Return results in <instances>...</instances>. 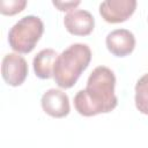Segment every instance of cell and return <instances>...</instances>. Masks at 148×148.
Segmentation results:
<instances>
[{"label": "cell", "mask_w": 148, "mask_h": 148, "mask_svg": "<svg viewBox=\"0 0 148 148\" xmlns=\"http://www.w3.org/2000/svg\"><path fill=\"white\" fill-rule=\"evenodd\" d=\"M135 0H106L99 5V15L108 23H121L127 21L135 12Z\"/></svg>", "instance_id": "5b68a950"}, {"label": "cell", "mask_w": 148, "mask_h": 148, "mask_svg": "<svg viewBox=\"0 0 148 148\" xmlns=\"http://www.w3.org/2000/svg\"><path fill=\"white\" fill-rule=\"evenodd\" d=\"M114 87L113 71L105 66L96 67L87 80L86 89L79 90L74 96L75 110L83 117L111 112L118 104Z\"/></svg>", "instance_id": "6da1fadb"}, {"label": "cell", "mask_w": 148, "mask_h": 148, "mask_svg": "<svg viewBox=\"0 0 148 148\" xmlns=\"http://www.w3.org/2000/svg\"><path fill=\"white\" fill-rule=\"evenodd\" d=\"M27 60L18 53H7L1 62V76L10 87L21 86L28 76Z\"/></svg>", "instance_id": "277c9868"}, {"label": "cell", "mask_w": 148, "mask_h": 148, "mask_svg": "<svg viewBox=\"0 0 148 148\" xmlns=\"http://www.w3.org/2000/svg\"><path fill=\"white\" fill-rule=\"evenodd\" d=\"M58 56L59 54L53 49H44L39 51L32 60L35 75L42 80L53 77V68Z\"/></svg>", "instance_id": "9c48e42d"}, {"label": "cell", "mask_w": 148, "mask_h": 148, "mask_svg": "<svg viewBox=\"0 0 148 148\" xmlns=\"http://www.w3.org/2000/svg\"><path fill=\"white\" fill-rule=\"evenodd\" d=\"M91 50L87 44L75 43L64 50L57 58L53 68V79L62 89L72 88L89 66Z\"/></svg>", "instance_id": "7a4b0ae2"}, {"label": "cell", "mask_w": 148, "mask_h": 148, "mask_svg": "<svg viewBox=\"0 0 148 148\" xmlns=\"http://www.w3.org/2000/svg\"><path fill=\"white\" fill-rule=\"evenodd\" d=\"M106 49L114 57H126L131 54L135 47V37L127 29H116L106 35Z\"/></svg>", "instance_id": "52a82bcc"}, {"label": "cell", "mask_w": 148, "mask_h": 148, "mask_svg": "<svg viewBox=\"0 0 148 148\" xmlns=\"http://www.w3.org/2000/svg\"><path fill=\"white\" fill-rule=\"evenodd\" d=\"M134 102L138 111L148 116V73L136 81Z\"/></svg>", "instance_id": "30bf717a"}, {"label": "cell", "mask_w": 148, "mask_h": 148, "mask_svg": "<svg viewBox=\"0 0 148 148\" xmlns=\"http://www.w3.org/2000/svg\"><path fill=\"white\" fill-rule=\"evenodd\" d=\"M66 30L74 36H88L95 28V18L88 10L75 9L64 17Z\"/></svg>", "instance_id": "ba28073f"}, {"label": "cell", "mask_w": 148, "mask_h": 148, "mask_svg": "<svg viewBox=\"0 0 148 148\" xmlns=\"http://www.w3.org/2000/svg\"><path fill=\"white\" fill-rule=\"evenodd\" d=\"M40 105L43 111L53 118H64L71 111L69 98L67 94L56 88H51L43 94L40 98Z\"/></svg>", "instance_id": "8992f818"}, {"label": "cell", "mask_w": 148, "mask_h": 148, "mask_svg": "<svg viewBox=\"0 0 148 148\" xmlns=\"http://www.w3.org/2000/svg\"><path fill=\"white\" fill-rule=\"evenodd\" d=\"M44 32V23L40 17L28 15L18 20L8 32V44L18 54L30 53Z\"/></svg>", "instance_id": "3957f363"}, {"label": "cell", "mask_w": 148, "mask_h": 148, "mask_svg": "<svg viewBox=\"0 0 148 148\" xmlns=\"http://www.w3.org/2000/svg\"><path fill=\"white\" fill-rule=\"evenodd\" d=\"M81 3V1H52V5L60 12H73Z\"/></svg>", "instance_id": "7c38bea8"}, {"label": "cell", "mask_w": 148, "mask_h": 148, "mask_svg": "<svg viewBox=\"0 0 148 148\" xmlns=\"http://www.w3.org/2000/svg\"><path fill=\"white\" fill-rule=\"evenodd\" d=\"M25 0H1L0 1V13L6 16H13L21 13L25 6Z\"/></svg>", "instance_id": "8fae6325"}]
</instances>
